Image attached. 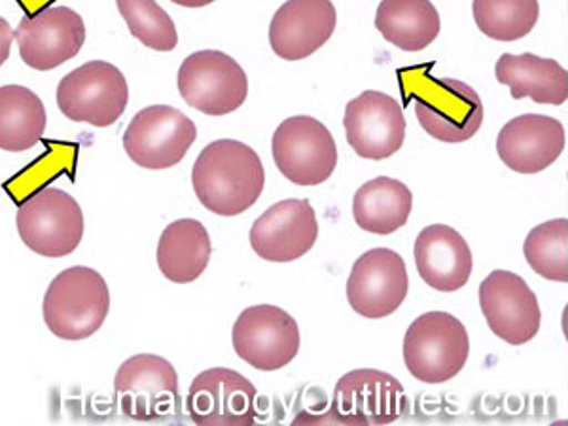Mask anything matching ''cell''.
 Masks as SVG:
<instances>
[{
  "label": "cell",
  "instance_id": "obj_1",
  "mask_svg": "<svg viewBox=\"0 0 568 426\" xmlns=\"http://www.w3.org/2000/svg\"><path fill=\"white\" fill-rule=\"evenodd\" d=\"M192 184L201 205L219 216H237L264 192L265 171L258 152L233 139L211 142L195 160Z\"/></svg>",
  "mask_w": 568,
  "mask_h": 426
},
{
  "label": "cell",
  "instance_id": "obj_2",
  "mask_svg": "<svg viewBox=\"0 0 568 426\" xmlns=\"http://www.w3.org/2000/svg\"><path fill=\"white\" fill-rule=\"evenodd\" d=\"M404 103L415 104L419 125L436 141L459 144L470 141L484 123L485 109L478 91L455 78H436L426 67L402 69Z\"/></svg>",
  "mask_w": 568,
  "mask_h": 426
},
{
  "label": "cell",
  "instance_id": "obj_3",
  "mask_svg": "<svg viewBox=\"0 0 568 426\" xmlns=\"http://www.w3.org/2000/svg\"><path fill=\"white\" fill-rule=\"evenodd\" d=\"M109 311V284L101 273L85 265L59 273L48 286L42 304L45 326L67 342H82L98 334Z\"/></svg>",
  "mask_w": 568,
  "mask_h": 426
},
{
  "label": "cell",
  "instance_id": "obj_4",
  "mask_svg": "<svg viewBox=\"0 0 568 426\" xmlns=\"http://www.w3.org/2000/svg\"><path fill=\"white\" fill-rule=\"evenodd\" d=\"M470 355L465 324L446 311L415 318L404 336V362L415 379L439 385L459 375Z\"/></svg>",
  "mask_w": 568,
  "mask_h": 426
},
{
  "label": "cell",
  "instance_id": "obj_5",
  "mask_svg": "<svg viewBox=\"0 0 568 426\" xmlns=\"http://www.w3.org/2000/svg\"><path fill=\"white\" fill-rule=\"evenodd\" d=\"M18 233L27 248L44 258H63L77 251L84 237V213L65 190L42 186L18 207Z\"/></svg>",
  "mask_w": 568,
  "mask_h": 426
},
{
  "label": "cell",
  "instance_id": "obj_6",
  "mask_svg": "<svg viewBox=\"0 0 568 426\" xmlns=\"http://www.w3.org/2000/svg\"><path fill=\"white\" fill-rule=\"evenodd\" d=\"M130 103V85L123 72L109 61H88L61 78L58 106L71 122L110 128Z\"/></svg>",
  "mask_w": 568,
  "mask_h": 426
},
{
  "label": "cell",
  "instance_id": "obj_7",
  "mask_svg": "<svg viewBox=\"0 0 568 426\" xmlns=\"http://www.w3.org/2000/svg\"><path fill=\"white\" fill-rule=\"evenodd\" d=\"M114 394L120 414L128 419L152 423L179 415V375L168 358L135 355L123 362L114 377Z\"/></svg>",
  "mask_w": 568,
  "mask_h": 426
},
{
  "label": "cell",
  "instance_id": "obj_8",
  "mask_svg": "<svg viewBox=\"0 0 568 426\" xmlns=\"http://www.w3.org/2000/svg\"><path fill=\"white\" fill-rule=\"evenodd\" d=\"M179 91L187 106L207 116H226L245 103L248 78L227 53L201 50L182 61Z\"/></svg>",
  "mask_w": 568,
  "mask_h": 426
},
{
  "label": "cell",
  "instance_id": "obj_9",
  "mask_svg": "<svg viewBox=\"0 0 568 426\" xmlns=\"http://www.w3.org/2000/svg\"><path fill=\"white\" fill-rule=\"evenodd\" d=\"M272 154L281 175L297 186H318L336 171V141L317 118L284 120L273 133Z\"/></svg>",
  "mask_w": 568,
  "mask_h": 426
},
{
  "label": "cell",
  "instance_id": "obj_10",
  "mask_svg": "<svg viewBox=\"0 0 568 426\" xmlns=\"http://www.w3.org/2000/svg\"><path fill=\"white\" fill-rule=\"evenodd\" d=\"M195 139L197 128L181 110L152 104L131 120L123 133V149L139 168L162 171L179 165Z\"/></svg>",
  "mask_w": 568,
  "mask_h": 426
},
{
  "label": "cell",
  "instance_id": "obj_11",
  "mask_svg": "<svg viewBox=\"0 0 568 426\" xmlns=\"http://www.w3.org/2000/svg\"><path fill=\"white\" fill-rule=\"evenodd\" d=\"M233 349L241 361L260 372L288 366L300 351V326L291 313L277 305H252L243 311L232 329Z\"/></svg>",
  "mask_w": 568,
  "mask_h": 426
},
{
  "label": "cell",
  "instance_id": "obj_12",
  "mask_svg": "<svg viewBox=\"0 0 568 426\" xmlns=\"http://www.w3.org/2000/svg\"><path fill=\"white\" fill-rule=\"evenodd\" d=\"M402 383L382 369H353L334 388L329 414L343 425H390L406 414Z\"/></svg>",
  "mask_w": 568,
  "mask_h": 426
},
{
  "label": "cell",
  "instance_id": "obj_13",
  "mask_svg": "<svg viewBox=\"0 0 568 426\" xmlns=\"http://www.w3.org/2000/svg\"><path fill=\"white\" fill-rule=\"evenodd\" d=\"M186 412L195 425L251 426L258 415V390L235 369H205L187 388Z\"/></svg>",
  "mask_w": 568,
  "mask_h": 426
},
{
  "label": "cell",
  "instance_id": "obj_14",
  "mask_svg": "<svg viewBox=\"0 0 568 426\" xmlns=\"http://www.w3.org/2000/svg\"><path fill=\"white\" fill-rule=\"evenodd\" d=\"M20 55L34 71H53L77 58L85 42L80 13L69 7H45L29 13L13 33Z\"/></svg>",
  "mask_w": 568,
  "mask_h": 426
},
{
  "label": "cell",
  "instance_id": "obj_15",
  "mask_svg": "<svg viewBox=\"0 0 568 426\" xmlns=\"http://www.w3.org/2000/svg\"><path fill=\"white\" fill-rule=\"evenodd\" d=\"M479 307L495 336L525 345L538 334L542 311L529 284L517 273L495 270L479 284Z\"/></svg>",
  "mask_w": 568,
  "mask_h": 426
},
{
  "label": "cell",
  "instance_id": "obj_16",
  "mask_svg": "<svg viewBox=\"0 0 568 426\" xmlns=\"http://www.w3.org/2000/svg\"><path fill=\"white\" fill-rule=\"evenodd\" d=\"M409 291L406 262L390 248H372L356 260L347 278V300L361 317L385 318L398 310Z\"/></svg>",
  "mask_w": 568,
  "mask_h": 426
},
{
  "label": "cell",
  "instance_id": "obj_17",
  "mask_svg": "<svg viewBox=\"0 0 568 426\" xmlns=\"http://www.w3.org/2000/svg\"><path fill=\"white\" fill-rule=\"evenodd\" d=\"M343 125L356 155L382 162L396 154L406 139L402 104L383 91H364L345 106Z\"/></svg>",
  "mask_w": 568,
  "mask_h": 426
},
{
  "label": "cell",
  "instance_id": "obj_18",
  "mask_svg": "<svg viewBox=\"0 0 568 426\" xmlns=\"http://www.w3.org/2000/svg\"><path fill=\"white\" fill-rule=\"evenodd\" d=\"M318 240L317 214L307 200H284L252 224V251L265 262L286 264L302 258Z\"/></svg>",
  "mask_w": 568,
  "mask_h": 426
},
{
  "label": "cell",
  "instance_id": "obj_19",
  "mask_svg": "<svg viewBox=\"0 0 568 426\" xmlns=\"http://www.w3.org/2000/svg\"><path fill=\"white\" fill-rule=\"evenodd\" d=\"M336 23L332 0H286L270 23V44L277 58L302 61L332 39Z\"/></svg>",
  "mask_w": 568,
  "mask_h": 426
},
{
  "label": "cell",
  "instance_id": "obj_20",
  "mask_svg": "<svg viewBox=\"0 0 568 426\" xmlns=\"http://www.w3.org/2000/svg\"><path fill=\"white\" fill-rule=\"evenodd\" d=\"M565 144L562 123L544 114L514 118L497 136L498 158L506 168L521 175H535L556 163Z\"/></svg>",
  "mask_w": 568,
  "mask_h": 426
},
{
  "label": "cell",
  "instance_id": "obj_21",
  "mask_svg": "<svg viewBox=\"0 0 568 426\" xmlns=\"http://www.w3.org/2000/svg\"><path fill=\"white\" fill-rule=\"evenodd\" d=\"M414 256L420 278L434 291L457 292L470 281V246L455 227H425L415 241Z\"/></svg>",
  "mask_w": 568,
  "mask_h": 426
},
{
  "label": "cell",
  "instance_id": "obj_22",
  "mask_svg": "<svg viewBox=\"0 0 568 426\" xmlns=\"http://www.w3.org/2000/svg\"><path fill=\"white\" fill-rule=\"evenodd\" d=\"M495 74L500 84L510 88L514 99L529 98L535 103L556 106L567 103L568 72L554 59L538 58L535 53H503Z\"/></svg>",
  "mask_w": 568,
  "mask_h": 426
},
{
  "label": "cell",
  "instance_id": "obj_23",
  "mask_svg": "<svg viewBox=\"0 0 568 426\" xmlns=\"http://www.w3.org/2000/svg\"><path fill=\"white\" fill-rule=\"evenodd\" d=\"M213 243L200 220L181 219L163 230L158 243V267L163 277L176 284L194 283L207 270Z\"/></svg>",
  "mask_w": 568,
  "mask_h": 426
},
{
  "label": "cell",
  "instance_id": "obj_24",
  "mask_svg": "<svg viewBox=\"0 0 568 426\" xmlns=\"http://www.w3.org/2000/svg\"><path fill=\"white\" fill-rule=\"evenodd\" d=\"M414 209V195L404 182L377 176L364 182L353 197L356 226L375 235H390L406 226Z\"/></svg>",
  "mask_w": 568,
  "mask_h": 426
},
{
  "label": "cell",
  "instance_id": "obj_25",
  "mask_svg": "<svg viewBox=\"0 0 568 426\" xmlns=\"http://www.w3.org/2000/svg\"><path fill=\"white\" fill-rule=\"evenodd\" d=\"M375 27L383 39L404 52H420L438 39L442 20L430 0H382Z\"/></svg>",
  "mask_w": 568,
  "mask_h": 426
},
{
  "label": "cell",
  "instance_id": "obj_26",
  "mask_svg": "<svg viewBox=\"0 0 568 426\" xmlns=\"http://www.w3.org/2000/svg\"><path fill=\"white\" fill-rule=\"evenodd\" d=\"M45 106L42 99L26 85L0 88V150L26 152L44 136Z\"/></svg>",
  "mask_w": 568,
  "mask_h": 426
},
{
  "label": "cell",
  "instance_id": "obj_27",
  "mask_svg": "<svg viewBox=\"0 0 568 426\" xmlns=\"http://www.w3.org/2000/svg\"><path fill=\"white\" fill-rule=\"evenodd\" d=\"M471 12L485 37L516 42L535 29L540 4L538 0H474Z\"/></svg>",
  "mask_w": 568,
  "mask_h": 426
},
{
  "label": "cell",
  "instance_id": "obj_28",
  "mask_svg": "<svg viewBox=\"0 0 568 426\" xmlns=\"http://www.w3.org/2000/svg\"><path fill=\"white\" fill-rule=\"evenodd\" d=\"M532 272L554 283H568V220L556 219L532 227L524 245Z\"/></svg>",
  "mask_w": 568,
  "mask_h": 426
},
{
  "label": "cell",
  "instance_id": "obj_29",
  "mask_svg": "<svg viewBox=\"0 0 568 426\" xmlns=\"http://www.w3.org/2000/svg\"><path fill=\"white\" fill-rule=\"evenodd\" d=\"M130 33L155 52H173L179 44L175 21L155 0H116Z\"/></svg>",
  "mask_w": 568,
  "mask_h": 426
},
{
  "label": "cell",
  "instance_id": "obj_30",
  "mask_svg": "<svg viewBox=\"0 0 568 426\" xmlns=\"http://www.w3.org/2000/svg\"><path fill=\"white\" fill-rule=\"evenodd\" d=\"M13 31L4 18H0V67L7 63L12 50Z\"/></svg>",
  "mask_w": 568,
  "mask_h": 426
},
{
  "label": "cell",
  "instance_id": "obj_31",
  "mask_svg": "<svg viewBox=\"0 0 568 426\" xmlns=\"http://www.w3.org/2000/svg\"><path fill=\"white\" fill-rule=\"evenodd\" d=\"M171 2L184 8H203L213 4L214 0H171Z\"/></svg>",
  "mask_w": 568,
  "mask_h": 426
}]
</instances>
